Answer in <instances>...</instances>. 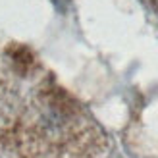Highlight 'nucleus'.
Instances as JSON below:
<instances>
[]
</instances>
